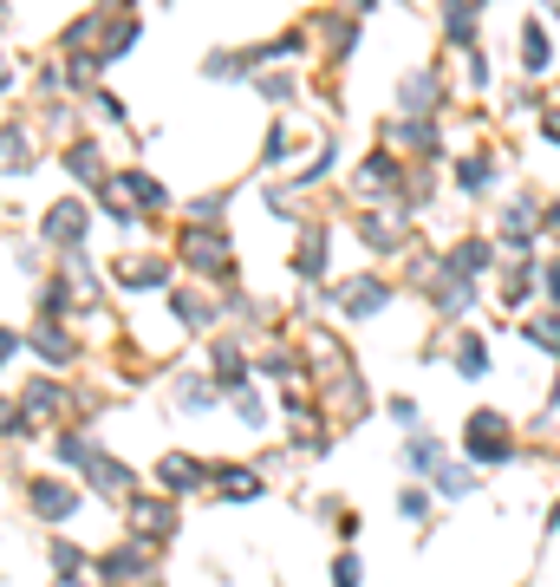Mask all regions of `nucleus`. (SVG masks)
<instances>
[{
  "mask_svg": "<svg viewBox=\"0 0 560 587\" xmlns=\"http://www.w3.org/2000/svg\"><path fill=\"white\" fill-rule=\"evenodd\" d=\"M470 444H476V457L489 464V457H502V418H489V412H476V425H470Z\"/></svg>",
  "mask_w": 560,
  "mask_h": 587,
  "instance_id": "f257e3e1",
  "label": "nucleus"
},
{
  "mask_svg": "<svg viewBox=\"0 0 560 587\" xmlns=\"http://www.w3.org/2000/svg\"><path fill=\"white\" fill-rule=\"evenodd\" d=\"M33 503H39L46 516H65V510H72V497H65L59 484H33Z\"/></svg>",
  "mask_w": 560,
  "mask_h": 587,
  "instance_id": "f03ea898",
  "label": "nucleus"
},
{
  "mask_svg": "<svg viewBox=\"0 0 560 587\" xmlns=\"http://www.w3.org/2000/svg\"><path fill=\"white\" fill-rule=\"evenodd\" d=\"M189 261H196V268H215V261H222L215 235H189Z\"/></svg>",
  "mask_w": 560,
  "mask_h": 587,
  "instance_id": "7ed1b4c3",
  "label": "nucleus"
},
{
  "mask_svg": "<svg viewBox=\"0 0 560 587\" xmlns=\"http://www.w3.org/2000/svg\"><path fill=\"white\" fill-rule=\"evenodd\" d=\"M196 477H202V470H196V457H170V470H163V484H183V490H189Z\"/></svg>",
  "mask_w": 560,
  "mask_h": 587,
  "instance_id": "20e7f679",
  "label": "nucleus"
},
{
  "mask_svg": "<svg viewBox=\"0 0 560 587\" xmlns=\"http://www.w3.org/2000/svg\"><path fill=\"white\" fill-rule=\"evenodd\" d=\"M78 229H85V216H78V209H59V216H52V235H78Z\"/></svg>",
  "mask_w": 560,
  "mask_h": 587,
  "instance_id": "39448f33",
  "label": "nucleus"
},
{
  "mask_svg": "<svg viewBox=\"0 0 560 587\" xmlns=\"http://www.w3.org/2000/svg\"><path fill=\"white\" fill-rule=\"evenodd\" d=\"M548 59V39H542V26H528V65H542Z\"/></svg>",
  "mask_w": 560,
  "mask_h": 587,
  "instance_id": "423d86ee",
  "label": "nucleus"
},
{
  "mask_svg": "<svg viewBox=\"0 0 560 587\" xmlns=\"http://www.w3.org/2000/svg\"><path fill=\"white\" fill-rule=\"evenodd\" d=\"M548 131H555V137H560V111H555V118H548Z\"/></svg>",
  "mask_w": 560,
  "mask_h": 587,
  "instance_id": "0eeeda50",
  "label": "nucleus"
}]
</instances>
